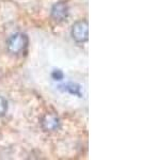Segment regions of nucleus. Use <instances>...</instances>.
I'll return each mask as SVG.
<instances>
[{
  "instance_id": "nucleus-1",
  "label": "nucleus",
  "mask_w": 142,
  "mask_h": 160,
  "mask_svg": "<svg viewBox=\"0 0 142 160\" xmlns=\"http://www.w3.org/2000/svg\"><path fill=\"white\" fill-rule=\"evenodd\" d=\"M28 44H29V40L28 37L25 33L17 32L10 37L8 40V50L12 55H20V53L25 52L27 49Z\"/></svg>"
},
{
  "instance_id": "nucleus-2",
  "label": "nucleus",
  "mask_w": 142,
  "mask_h": 160,
  "mask_svg": "<svg viewBox=\"0 0 142 160\" xmlns=\"http://www.w3.org/2000/svg\"><path fill=\"white\" fill-rule=\"evenodd\" d=\"M72 38L77 43H84L89 38V26L87 20L76 22L72 27Z\"/></svg>"
},
{
  "instance_id": "nucleus-3",
  "label": "nucleus",
  "mask_w": 142,
  "mask_h": 160,
  "mask_svg": "<svg viewBox=\"0 0 142 160\" xmlns=\"http://www.w3.org/2000/svg\"><path fill=\"white\" fill-rule=\"evenodd\" d=\"M68 16V7L64 1L57 2L51 8V17L57 22L65 20Z\"/></svg>"
},
{
  "instance_id": "nucleus-4",
  "label": "nucleus",
  "mask_w": 142,
  "mask_h": 160,
  "mask_svg": "<svg viewBox=\"0 0 142 160\" xmlns=\"http://www.w3.org/2000/svg\"><path fill=\"white\" fill-rule=\"evenodd\" d=\"M60 125V118L55 113H47L42 118V127L45 131H57Z\"/></svg>"
},
{
  "instance_id": "nucleus-5",
  "label": "nucleus",
  "mask_w": 142,
  "mask_h": 160,
  "mask_svg": "<svg viewBox=\"0 0 142 160\" xmlns=\"http://www.w3.org/2000/svg\"><path fill=\"white\" fill-rule=\"evenodd\" d=\"M64 91H68L71 94H75V95H80V88H79L77 84L74 83H68V84H64Z\"/></svg>"
},
{
  "instance_id": "nucleus-6",
  "label": "nucleus",
  "mask_w": 142,
  "mask_h": 160,
  "mask_svg": "<svg viewBox=\"0 0 142 160\" xmlns=\"http://www.w3.org/2000/svg\"><path fill=\"white\" fill-rule=\"evenodd\" d=\"M8 111V102L6 98H3L2 96H0V118L3 117Z\"/></svg>"
},
{
  "instance_id": "nucleus-7",
  "label": "nucleus",
  "mask_w": 142,
  "mask_h": 160,
  "mask_svg": "<svg viewBox=\"0 0 142 160\" xmlns=\"http://www.w3.org/2000/svg\"><path fill=\"white\" fill-rule=\"evenodd\" d=\"M53 78L55 80H61L62 78H63V73H62L61 71H53Z\"/></svg>"
}]
</instances>
